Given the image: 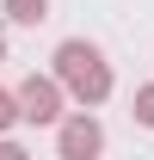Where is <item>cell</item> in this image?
<instances>
[{
    "label": "cell",
    "mask_w": 154,
    "mask_h": 160,
    "mask_svg": "<svg viewBox=\"0 0 154 160\" xmlns=\"http://www.w3.org/2000/svg\"><path fill=\"white\" fill-rule=\"evenodd\" d=\"M49 74H56V86L80 105V111H99V105L111 99V86H117L105 49L86 43V37H62V43H56V68H49Z\"/></svg>",
    "instance_id": "cell-1"
},
{
    "label": "cell",
    "mask_w": 154,
    "mask_h": 160,
    "mask_svg": "<svg viewBox=\"0 0 154 160\" xmlns=\"http://www.w3.org/2000/svg\"><path fill=\"white\" fill-rule=\"evenodd\" d=\"M13 99H19V123H37V129L68 117V111H62V105H68V92L56 86V74H25Z\"/></svg>",
    "instance_id": "cell-2"
},
{
    "label": "cell",
    "mask_w": 154,
    "mask_h": 160,
    "mask_svg": "<svg viewBox=\"0 0 154 160\" xmlns=\"http://www.w3.org/2000/svg\"><path fill=\"white\" fill-rule=\"evenodd\" d=\"M56 154L62 160H99L105 154V123H99L93 111H68V117L56 123Z\"/></svg>",
    "instance_id": "cell-3"
},
{
    "label": "cell",
    "mask_w": 154,
    "mask_h": 160,
    "mask_svg": "<svg viewBox=\"0 0 154 160\" xmlns=\"http://www.w3.org/2000/svg\"><path fill=\"white\" fill-rule=\"evenodd\" d=\"M0 6H6L13 25H43L49 19V0H0Z\"/></svg>",
    "instance_id": "cell-4"
},
{
    "label": "cell",
    "mask_w": 154,
    "mask_h": 160,
    "mask_svg": "<svg viewBox=\"0 0 154 160\" xmlns=\"http://www.w3.org/2000/svg\"><path fill=\"white\" fill-rule=\"evenodd\" d=\"M130 117L142 123V129H154V80H148V86H136V99H130Z\"/></svg>",
    "instance_id": "cell-5"
},
{
    "label": "cell",
    "mask_w": 154,
    "mask_h": 160,
    "mask_svg": "<svg viewBox=\"0 0 154 160\" xmlns=\"http://www.w3.org/2000/svg\"><path fill=\"white\" fill-rule=\"evenodd\" d=\"M13 123H19V99H13V92H6V86H0V136H6V129H13Z\"/></svg>",
    "instance_id": "cell-6"
},
{
    "label": "cell",
    "mask_w": 154,
    "mask_h": 160,
    "mask_svg": "<svg viewBox=\"0 0 154 160\" xmlns=\"http://www.w3.org/2000/svg\"><path fill=\"white\" fill-rule=\"evenodd\" d=\"M0 160H31V154H25L19 142H6V136H0Z\"/></svg>",
    "instance_id": "cell-7"
},
{
    "label": "cell",
    "mask_w": 154,
    "mask_h": 160,
    "mask_svg": "<svg viewBox=\"0 0 154 160\" xmlns=\"http://www.w3.org/2000/svg\"><path fill=\"white\" fill-rule=\"evenodd\" d=\"M0 62H6V37H0Z\"/></svg>",
    "instance_id": "cell-8"
}]
</instances>
